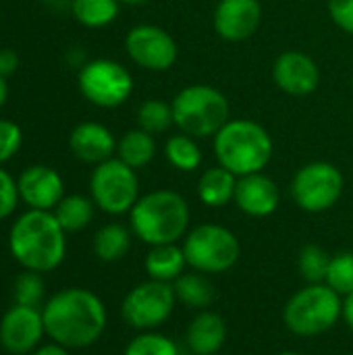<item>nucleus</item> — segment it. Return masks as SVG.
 <instances>
[{
  "label": "nucleus",
  "mask_w": 353,
  "mask_h": 355,
  "mask_svg": "<svg viewBox=\"0 0 353 355\" xmlns=\"http://www.w3.org/2000/svg\"><path fill=\"white\" fill-rule=\"evenodd\" d=\"M19 198L31 210H52L64 198V183L62 177L44 164H33L25 168L17 181Z\"/></svg>",
  "instance_id": "obj_16"
},
{
  "label": "nucleus",
  "mask_w": 353,
  "mask_h": 355,
  "mask_svg": "<svg viewBox=\"0 0 353 355\" xmlns=\"http://www.w3.org/2000/svg\"><path fill=\"white\" fill-rule=\"evenodd\" d=\"M42 297H44V281H42L40 272L25 270L23 275H19V279L15 281V300H17V304L37 308Z\"/></svg>",
  "instance_id": "obj_32"
},
{
  "label": "nucleus",
  "mask_w": 353,
  "mask_h": 355,
  "mask_svg": "<svg viewBox=\"0 0 353 355\" xmlns=\"http://www.w3.org/2000/svg\"><path fill=\"white\" fill-rule=\"evenodd\" d=\"M23 146V131L17 123L0 119V164L10 160Z\"/></svg>",
  "instance_id": "obj_33"
},
{
  "label": "nucleus",
  "mask_w": 353,
  "mask_h": 355,
  "mask_svg": "<svg viewBox=\"0 0 353 355\" xmlns=\"http://www.w3.org/2000/svg\"><path fill=\"white\" fill-rule=\"evenodd\" d=\"M352 89H353V83H352Z\"/></svg>",
  "instance_id": "obj_42"
},
{
  "label": "nucleus",
  "mask_w": 353,
  "mask_h": 355,
  "mask_svg": "<svg viewBox=\"0 0 353 355\" xmlns=\"http://www.w3.org/2000/svg\"><path fill=\"white\" fill-rule=\"evenodd\" d=\"M227 341V324L221 314L202 310L187 327L185 343L191 355H216Z\"/></svg>",
  "instance_id": "obj_19"
},
{
  "label": "nucleus",
  "mask_w": 353,
  "mask_h": 355,
  "mask_svg": "<svg viewBox=\"0 0 353 355\" xmlns=\"http://www.w3.org/2000/svg\"><path fill=\"white\" fill-rule=\"evenodd\" d=\"M183 254L187 260V266H191L196 272L202 275H221L231 270L239 256L241 245L233 231L227 227L206 223L196 229H191L185 235L183 241Z\"/></svg>",
  "instance_id": "obj_7"
},
{
  "label": "nucleus",
  "mask_w": 353,
  "mask_h": 355,
  "mask_svg": "<svg viewBox=\"0 0 353 355\" xmlns=\"http://www.w3.org/2000/svg\"><path fill=\"white\" fill-rule=\"evenodd\" d=\"M273 79L277 87L289 96H310L318 89L320 71L312 56L300 50H287L277 56Z\"/></svg>",
  "instance_id": "obj_14"
},
{
  "label": "nucleus",
  "mask_w": 353,
  "mask_h": 355,
  "mask_svg": "<svg viewBox=\"0 0 353 355\" xmlns=\"http://www.w3.org/2000/svg\"><path fill=\"white\" fill-rule=\"evenodd\" d=\"M69 148L73 156L79 158L81 162L100 164L112 158V154L117 152V139L104 125L85 121L71 131Z\"/></svg>",
  "instance_id": "obj_18"
},
{
  "label": "nucleus",
  "mask_w": 353,
  "mask_h": 355,
  "mask_svg": "<svg viewBox=\"0 0 353 355\" xmlns=\"http://www.w3.org/2000/svg\"><path fill=\"white\" fill-rule=\"evenodd\" d=\"M237 179L231 171H227L225 166H212L208 168L198 183V196L200 200L210 206V208H223L229 202H233L235 198V187H237Z\"/></svg>",
  "instance_id": "obj_21"
},
{
  "label": "nucleus",
  "mask_w": 353,
  "mask_h": 355,
  "mask_svg": "<svg viewBox=\"0 0 353 355\" xmlns=\"http://www.w3.org/2000/svg\"><path fill=\"white\" fill-rule=\"evenodd\" d=\"M262 21L260 0H221L214 10V31L227 42H246Z\"/></svg>",
  "instance_id": "obj_15"
},
{
  "label": "nucleus",
  "mask_w": 353,
  "mask_h": 355,
  "mask_svg": "<svg viewBox=\"0 0 353 355\" xmlns=\"http://www.w3.org/2000/svg\"><path fill=\"white\" fill-rule=\"evenodd\" d=\"M125 355H181V352L171 337L154 331H144L141 335L131 339Z\"/></svg>",
  "instance_id": "obj_30"
},
{
  "label": "nucleus",
  "mask_w": 353,
  "mask_h": 355,
  "mask_svg": "<svg viewBox=\"0 0 353 355\" xmlns=\"http://www.w3.org/2000/svg\"><path fill=\"white\" fill-rule=\"evenodd\" d=\"M33 355H69V352H67V347H62V345H58V343H52V345L40 347Z\"/></svg>",
  "instance_id": "obj_38"
},
{
  "label": "nucleus",
  "mask_w": 353,
  "mask_h": 355,
  "mask_svg": "<svg viewBox=\"0 0 353 355\" xmlns=\"http://www.w3.org/2000/svg\"><path fill=\"white\" fill-rule=\"evenodd\" d=\"M137 125H139V129H144L152 135L164 133L171 125H175L173 106L166 104L164 100H146L137 108Z\"/></svg>",
  "instance_id": "obj_28"
},
{
  "label": "nucleus",
  "mask_w": 353,
  "mask_h": 355,
  "mask_svg": "<svg viewBox=\"0 0 353 355\" xmlns=\"http://www.w3.org/2000/svg\"><path fill=\"white\" fill-rule=\"evenodd\" d=\"M19 69V54L12 48H2L0 50V75L8 77Z\"/></svg>",
  "instance_id": "obj_36"
},
{
  "label": "nucleus",
  "mask_w": 353,
  "mask_h": 355,
  "mask_svg": "<svg viewBox=\"0 0 353 355\" xmlns=\"http://www.w3.org/2000/svg\"><path fill=\"white\" fill-rule=\"evenodd\" d=\"M117 152H119V160H123L127 166L137 171L148 166L156 156V141L152 133L144 129H131L119 139Z\"/></svg>",
  "instance_id": "obj_23"
},
{
  "label": "nucleus",
  "mask_w": 353,
  "mask_h": 355,
  "mask_svg": "<svg viewBox=\"0 0 353 355\" xmlns=\"http://www.w3.org/2000/svg\"><path fill=\"white\" fill-rule=\"evenodd\" d=\"M341 310V295L327 283H314L291 295L283 310V322L298 337H318L339 322Z\"/></svg>",
  "instance_id": "obj_6"
},
{
  "label": "nucleus",
  "mask_w": 353,
  "mask_h": 355,
  "mask_svg": "<svg viewBox=\"0 0 353 355\" xmlns=\"http://www.w3.org/2000/svg\"><path fill=\"white\" fill-rule=\"evenodd\" d=\"M233 202L243 214L254 218H264L279 208L281 191L270 177L262 173H254L237 179Z\"/></svg>",
  "instance_id": "obj_17"
},
{
  "label": "nucleus",
  "mask_w": 353,
  "mask_h": 355,
  "mask_svg": "<svg viewBox=\"0 0 353 355\" xmlns=\"http://www.w3.org/2000/svg\"><path fill=\"white\" fill-rule=\"evenodd\" d=\"M19 187L17 181L0 166V220L10 216L19 202Z\"/></svg>",
  "instance_id": "obj_34"
},
{
  "label": "nucleus",
  "mask_w": 353,
  "mask_h": 355,
  "mask_svg": "<svg viewBox=\"0 0 353 355\" xmlns=\"http://www.w3.org/2000/svg\"><path fill=\"white\" fill-rule=\"evenodd\" d=\"M329 15L339 29L353 35V0H329Z\"/></svg>",
  "instance_id": "obj_35"
},
{
  "label": "nucleus",
  "mask_w": 353,
  "mask_h": 355,
  "mask_svg": "<svg viewBox=\"0 0 353 355\" xmlns=\"http://www.w3.org/2000/svg\"><path fill=\"white\" fill-rule=\"evenodd\" d=\"M279 355H306V354H298V352H283V354Z\"/></svg>",
  "instance_id": "obj_41"
},
{
  "label": "nucleus",
  "mask_w": 353,
  "mask_h": 355,
  "mask_svg": "<svg viewBox=\"0 0 353 355\" xmlns=\"http://www.w3.org/2000/svg\"><path fill=\"white\" fill-rule=\"evenodd\" d=\"M331 258L333 256H329L320 245L310 243V245L302 248L300 258H298V268H300V275L308 281V285L327 281Z\"/></svg>",
  "instance_id": "obj_29"
},
{
  "label": "nucleus",
  "mask_w": 353,
  "mask_h": 355,
  "mask_svg": "<svg viewBox=\"0 0 353 355\" xmlns=\"http://www.w3.org/2000/svg\"><path fill=\"white\" fill-rule=\"evenodd\" d=\"M173 289H175V295H177V302L187 306V308H193V310H206L212 306L214 297H216V291L212 287V283L202 275V272H183L175 283H173Z\"/></svg>",
  "instance_id": "obj_22"
},
{
  "label": "nucleus",
  "mask_w": 353,
  "mask_h": 355,
  "mask_svg": "<svg viewBox=\"0 0 353 355\" xmlns=\"http://www.w3.org/2000/svg\"><path fill=\"white\" fill-rule=\"evenodd\" d=\"M131 231L146 245L181 241L189 231V204L173 189H158L141 196L129 212Z\"/></svg>",
  "instance_id": "obj_3"
},
{
  "label": "nucleus",
  "mask_w": 353,
  "mask_h": 355,
  "mask_svg": "<svg viewBox=\"0 0 353 355\" xmlns=\"http://www.w3.org/2000/svg\"><path fill=\"white\" fill-rule=\"evenodd\" d=\"M333 291H337L341 297L353 293V254L341 252L331 258L329 275L325 281Z\"/></svg>",
  "instance_id": "obj_31"
},
{
  "label": "nucleus",
  "mask_w": 353,
  "mask_h": 355,
  "mask_svg": "<svg viewBox=\"0 0 353 355\" xmlns=\"http://www.w3.org/2000/svg\"><path fill=\"white\" fill-rule=\"evenodd\" d=\"M6 98H8V83H6V77L0 75V108L4 106Z\"/></svg>",
  "instance_id": "obj_39"
},
{
  "label": "nucleus",
  "mask_w": 353,
  "mask_h": 355,
  "mask_svg": "<svg viewBox=\"0 0 353 355\" xmlns=\"http://www.w3.org/2000/svg\"><path fill=\"white\" fill-rule=\"evenodd\" d=\"M177 304V295L173 283L146 281L133 287L123 300V318L129 327L137 331H154L162 327Z\"/></svg>",
  "instance_id": "obj_11"
},
{
  "label": "nucleus",
  "mask_w": 353,
  "mask_h": 355,
  "mask_svg": "<svg viewBox=\"0 0 353 355\" xmlns=\"http://www.w3.org/2000/svg\"><path fill=\"white\" fill-rule=\"evenodd\" d=\"M10 254L25 270L48 272L60 266L67 254L64 229L50 210H29L21 214L8 235Z\"/></svg>",
  "instance_id": "obj_2"
},
{
  "label": "nucleus",
  "mask_w": 353,
  "mask_h": 355,
  "mask_svg": "<svg viewBox=\"0 0 353 355\" xmlns=\"http://www.w3.org/2000/svg\"><path fill=\"white\" fill-rule=\"evenodd\" d=\"M341 318L345 320V324L353 331V293L343 297V310H341Z\"/></svg>",
  "instance_id": "obj_37"
},
{
  "label": "nucleus",
  "mask_w": 353,
  "mask_h": 355,
  "mask_svg": "<svg viewBox=\"0 0 353 355\" xmlns=\"http://www.w3.org/2000/svg\"><path fill=\"white\" fill-rule=\"evenodd\" d=\"M44 318L37 308L15 306L0 322V343L8 354H29L44 337Z\"/></svg>",
  "instance_id": "obj_13"
},
{
  "label": "nucleus",
  "mask_w": 353,
  "mask_h": 355,
  "mask_svg": "<svg viewBox=\"0 0 353 355\" xmlns=\"http://www.w3.org/2000/svg\"><path fill=\"white\" fill-rule=\"evenodd\" d=\"M129 58L146 71H169L177 60V42L158 25H137L125 37Z\"/></svg>",
  "instance_id": "obj_12"
},
{
  "label": "nucleus",
  "mask_w": 353,
  "mask_h": 355,
  "mask_svg": "<svg viewBox=\"0 0 353 355\" xmlns=\"http://www.w3.org/2000/svg\"><path fill=\"white\" fill-rule=\"evenodd\" d=\"M89 191L94 204L106 214L131 212V208L139 200V181L135 168L127 166L119 158L104 160L96 164L92 173Z\"/></svg>",
  "instance_id": "obj_8"
},
{
  "label": "nucleus",
  "mask_w": 353,
  "mask_h": 355,
  "mask_svg": "<svg viewBox=\"0 0 353 355\" xmlns=\"http://www.w3.org/2000/svg\"><path fill=\"white\" fill-rule=\"evenodd\" d=\"M144 266L152 281L175 283L185 272L187 260H185L183 248H179L177 243H166V245L150 248Z\"/></svg>",
  "instance_id": "obj_20"
},
{
  "label": "nucleus",
  "mask_w": 353,
  "mask_h": 355,
  "mask_svg": "<svg viewBox=\"0 0 353 355\" xmlns=\"http://www.w3.org/2000/svg\"><path fill=\"white\" fill-rule=\"evenodd\" d=\"M131 248V233L119 223L104 225L94 237V254L102 262H119Z\"/></svg>",
  "instance_id": "obj_24"
},
{
  "label": "nucleus",
  "mask_w": 353,
  "mask_h": 355,
  "mask_svg": "<svg viewBox=\"0 0 353 355\" xmlns=\"http://www.w3.org/2000/svg\"><path fill=\"white\" fill-rule=\"evenodd\" d=\"M77 85L81 96L100 108H117L133 94L131 73L117 60L98 58L81 67Z\"/></svg>",
  "instance_id": "obj_9"
},
{
  "label": "nucleus",
  "mask_w": 353,
  "mask_h": 355,
  "mask_svg": "<svg viewBox=\"0 0 353 355\" xmlns=\"http://www.w3.org/2000/svg\"><path fill=\"white\" fill-rule=\"evenodd\" d=\"M164 156L177 171H183V173L198 171L202 164V150L193 141V137L187 133L169 137V141L164 144Z\"/></svg>",
  "instance_id": "obj_27"
},
{
  "label": "nucleus",
  "mask_w": 353,
  "mask_h": 355,
  "mask_svg": "<svg viewBox=\"0 0 353 355\" xmlns=\"http://www.w3.org/2000/svg\"><path fill=\"white\" fill-rule=\"evenodd\" d=\"M121 2L119 0H73L71 10L73 17L92 29L106 27L119 17Z\"/></svg>",
  "instance_id": "obj_26"
},
{
  "label": "nucleus",
  "mask_w": 353,
  "mask_h": 355,
  "mask_svg": "<svg viewBox=\"0 0 353 355\" xmlns=\"http://www.w3.org/2000/svg\"><path fill=\"white\" fill-rule=\"evenodd\" d=\"M343 193V175L331 162H310L291 181V198L304 212H327Z\"/></svg>",
  "instance_id": "obj_10"
},
{
  "label": "nucleus",
  "mask_w": 353,
  "mask_h": 355,
  "mask_svg": "<svg viewBox=\"0 0 353 355\" xmlns=\"http://www.w3.org/2000/svg\"><path fill=\"white\" fill-rule=\"evenodd\" d=\"M54 216L64 233L83 231L94 218V202L85 196H64L54 208Z\"/></svg>",
  "instance_id": "obj_25"
},
{
  "label": "nucleus",
  "mask_w": 353,
  "mask_h": 355,
  "mask_svg": "<svg viewBox=\"0 0 353 355\" xmlns=\"http://www.w3.org/2000/svg\"><path fill=\"white\" fill-rule=\"evenodd\" d=\"M175 125L191 137H214L229 119V100L206 83L183 87L171 102Z\"/></svg>",
  "instance_id": "obj_5"
},
{
  "label": "nucleus",
  "mask_w": 353,
  "mask_h": 355,
  "mask_svg": "<svg viewBox=\"0 0 353 355\" xmlns=\"http://www.w3.org/2000/svg\"><path fill=\"white\" fill-rule=\"evenodd\" d=\"M350 355H353V354H350Z\"/></svg>",
  "instance_id": "obj_43"
},
{
  "label": "nucleus",
  "mask_w": 353,
  "mask_h": 355,
  "mask_svg": "<svg viewBox=\"0 0 353 355\" xmlns=\"http://www.w3.org/2000/svg\"><path fill=\"white\" fill-rule=\"evenodd\" d=\"M273 137L256 121H229L214 135V156L235 177L262 173L273 158Z\"/></svg>",
  "instance_id": "obj_4"
},
{
  "label": "nucleus",
  "mask_w": 353,
  "mask_h": 355,
  "mask_svg": "<svg viewBox=\"0 0 353 355\" xmlns=\"http://www.w3.org/2000/svg\"><path fill=\"white\" fill-rule=\"evenodd\" d=\"M121 4H129V6H141V4H148L150 0H119Z\"/></svg>",
  "instance_id": "obj_40"
},
{
  "label": "nucleus",
  "mask_w": 353,
  "mask_h": 355,
  "mask_svg": "<svg viewBox=\"0 0 353 355\" xmlns=\"http://www.w3.org/2000/svg\"><path fill=\"white\" fill-rule=\"evenodd\" d=\"M46 335L67 347L83 349L94 345L106 329V308L87 289H64L48 300L42 310Z\"/></svg>",
  "instance_id": "obj_1"
}]
</instances>
